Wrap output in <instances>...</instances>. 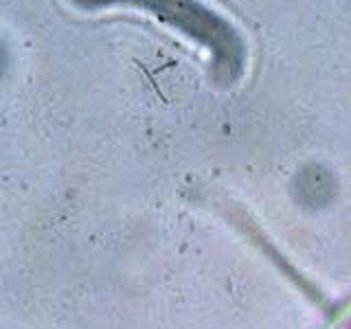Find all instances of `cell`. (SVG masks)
<instances>
[{
	"instance_id": "6da1fadb",
	"label": "cell",
	"mask_w": 351,
	"mask_h": 329,
	"mask_svg": "<svg viewBox=\"0 0 351 329\" xmlns=\"http://www.w3.org/2000/svg\"><path fill=\"white\" fill-rule=\"evenodd\" d=\"M90 3H130L149 9L167 25L186 33L211 51L219 64H241L244 40L226 18L197 0H90Z\"/></svg>"
},
{
	"instance_id": "7a4b0ae2",
	"label": "cell",
	"mask_w": 351,
	"mask_h": 329,
	"mask_svg": "<svg viewBox=\"0 0 351 329\" xmlns=\"http://www.w3.org/2000/svg\"><path fill=\"white\" fill-rule=\"evenodd\" d=\"M343 329H351V318H349V321H347V325H345Z\"/></svg>"
}]
</instances>
